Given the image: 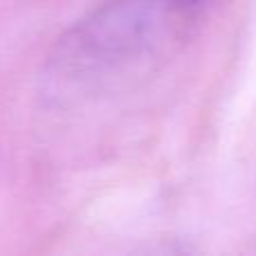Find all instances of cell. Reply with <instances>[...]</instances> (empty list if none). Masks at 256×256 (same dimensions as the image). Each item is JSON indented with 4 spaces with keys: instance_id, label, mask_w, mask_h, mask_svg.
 <instances>
[{
    "instance_id": "6da1fadb",
    "label": "cell",
    "mask_w": 256,
    "mask_h": 256,
    "mask_svg": "<svg viewBox=\"0 0 256 256\" xmlns=\"http://www.w3.org/2000/svg\"><path fill=\"white\" fill-rule=\"evenodd\" d=\"M220 0H102L50 54V79L99 88L155 66L204 25Z\"/></svg>"
}]
</instances>
